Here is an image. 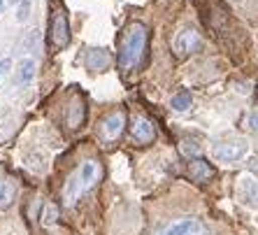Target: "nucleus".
<instances>
[{
	"label": "nucleus",
	"mask_w": 258,
	"mask_h": 235,
	"mask_svg": "<svg viewBox=\"0 0 258 235\" xmlns=\"http://www.w3.org/2000/svg\"><path fill=\"white\" fill-rule=\"evenodd\" d=\"M237 196L244 205L258 207V180H242L237 187Z\"/></svg>",
	"instance_id": "11"
},
{
	"label": "nucleus",
	"mask_w": 258,
	"mask_h": 235,
	"mask_svg": "<svg viewBox=\"0 0 258 235\" xmlns=\"http://www.w3.org/2000/svg\"><path fill=\"white\" fill-rule=\"evenodd\" d=\"M35 61L33 58H24L21 63H19L17 68V84H30L33 82V77H35Z\"/></svg>",
	"instance_id": "14"
},
{
	"label": "nucleus",
	"mask_w": 258,
	"mask_h": 235,
	"mask_svg": "<svg viewBox=\"0 0 258 235\" xmlns=\"http://www.w3.org/2000/svg\"><path fill=\"white\" fill-rule=\"evenodd\" d=\"M14 200H17V187H14L12 182L0 180V212L10 210Z\"/></svg>",
	"instance_id": "13"
},
{
	"label": "nucleus",
	"mask_w": 258,
	"mask_h": 235,
	"mask_svg": "<svg viewBox=\"0 0 258 235\" xmlns=\"http://www.w3.org/2000/svg\"><path fill=\"white\" fill-rule=\"evenodd\" d=\"M249 170H251L253 175H258V158H251V161H249Z\"/></svg>",
	"instance_id": "19"
},
{
	"label": "nucleus",
	"mask_w": 258,
	"mask_h": 235,
	"mask_svg": "<svg viewBox=\"0 0 258 235\" xmlns=\"http://www.w3.org/2000/svg\"><path fill=\"white\" fill-rule=\"evenodd\" d=\"M188 175H191L193 182H210L212 175H214V168H212L207 161H203V158H196V161L188 163Z\"/></svg>",
	"instance_id": "12"
},
{
	"label": "nucleus",
	"mask_w": 258,
	"mask_h": 235,
	"mask_svg": "<svg viewBox=\"0 0 258 235\" xmlns=\"http://www.w3.org/2000/svg\"><path fill=\"white\" fill-rule=\"evenodd\" d=\"M86 119V105L82 98H72L70 105H68V112H66V124L70 131H77V128H82V124H84Z\"/></svg>",
	"instance_id": "8"
},
{
	"label": "nucleus",
	"mask_w": 258,
	"mask_h": 235,
	"mask_svg": "<svg viewBox=\"0 0 258 235\" xmlns=\"http://www.w3.org/2000/svg\"><path fill=\"white\" fill-rule=\"evenodd\" d=\"M10 66H12V61H10V58H5V61H0V75L5 73V70H7V68H10Z\"/></svg>",
	"instance_id": "20"
},
{
	"label": "nucleus",
	"mask_w": 258,
	"mask_h": 235,
	"mask_svg": "<svg viewBox=\"0 0 258 235\" xmlns=\"http://www.w3.org/2000/svg\"><path fill=\"white\" fill-rule=\"evenodd\" d=\"M147 42H149V30L147 26L135 21L126 28L123 37H121V49H119V66L121 70H138L142 66L144 54H147Z\"/></svg>",
	"instance_id": "1"
},
{
	"label": "nucleus",
	"mask_w": 258,
	"mask_h": 235,
	"mask_svg": "<svg viewBox=\"0 0 258 235\" xmlns=\"http://www.w3.org/2000/svg\"><path fill=\"white\" fill-rule=\"evenodd\" d=\"M126 128V114L123 112H109L100 124V138L105 142H116Z\"/></svg>",
	"instance_id": "4"
},
{
	"label": "nucleus",
	"mask_w": 258,
	"mask_h": 235,
	"mask_svg": "<svg viewBox=\"0 0 258 235\" xmlns=\"http://www.w3.org/2000/svg\"><path fill=\"white\" fill-rule=\"evenodd\" d=\"M172 109H177V112H184V109L191 107V93L188 91H179L177 96H172Z\"/></svg>",
	"instance_id": "15"
},
{
	"label": "nucleus",
	"mask_w": 258,
	"mask_h": 235,
	"mask_svg": "<svg viewBox=\"0 0 258 235\" xmlns=\"http://www.w3.org/2000/svg\"><path fill=\"white\" fill-rule=\"evenodd\" d=\"M172 47L179 56H188V54H196L203 47V40H200V35L193 28H184L181 33H177Z\"/></svg>",
	"instance_id": "5"
},
{
	"label": "nucleus",
	"mask_w": 258,
	"mask_h": 235,
	"mask_svg": "<svg viewBox=\"0 0 258 235\" xmlns=\"http://www.w3.org/2000/svg\"><path fill=\"white\" fill-rule=\"evenodd\" d=\"M191 235H212V233H210L207 228H205V226H200V228H198V230H193Z\"/></svg>",
	"instance_id": "21"
},
{
	"label": "nucleus",
	"mask_w": 258,
	"mask_h": 235,
	"mask_svg": "<svg viewBox=\"0 0 258 235\" xmlns=\"http://www.w3.org/2000/svg\"><path fill=\"white\" fill-rule=\"evenodd\" d=\"M51 42H54L56 49L68 47L70 42V30H68V19L63 12H56L54 19H51Z\"/></svg>",
	"instance_id": "7"
},
{
	"label": "nucleus",
	"mask_w": 258,
	"mask_h": 235,
	"mask_svg": "<svg viewBox=\"0 0 258 235\" xmlns=\"http://www.w3.org/2000/svg\"><path fill=\"white\" fill-rule=\"evenodd\" d=\"M10 3H14V5H17V3H21V0H10Z\"/></svg>",
	"instance_id": "24"
},
{
	"label": "nucleus",
	"mask_w": 258,
	"mask_h": 235,
	"mask_svg": "<svg viewBox=\"0 0 258 235\" xmlns=\"http://www.w3.org/2000/svg\"><path fill=\"white\" fill-rule=\"evenodd\" d=\"M3 119H5V112H0V121H3Z\"/></svg>",
	"instance_id": "23"
},
{
	"label": "nucleus",
	"mask_w": 258,
	"mask_h": 235,
	"mask_svg": "<svg viewBox=\"0 0 258 235\" xmlns=\"http://www.w3.org/2000/svg\"><path fill=\"white\" fill-rule=\"evenodd\" d=\"M98 177H100V168L96 165V161L82 163V168L68 180L66 189H63V200H66V205H75L79 200V196L86 193L93 184H96Z\"/></svg>",
	"instance_id": "2"
},
{
	"label": "nucleus",
	"mask_w": 258,
	"mask_h": 235,
	"mask_svg": "<svg viewBox=\"0 0 258 235\" xmlns=\"http://www.w3.org/2000/svg\"><path fill=\"white\" fill-rule=\"evenodd\" d=\"M3 7H5V0H0V14H3Z\"/></svg>",
	"instance_id": "22"
},
{
	"label": "nucleus",
	"mask_w": 258,
	"mask_h": 235,
	"mask_svg": "<svg viewBox=\"0 0 258 235\" xmlns=\"http://www.w3.org/2000/svg\"><path fill=\"white\" fill-rule=\"evenodd\" d=\"M200 226H203V223H200L198 219L184 217V219H177V221H170L158 235H191L193 230H198Z\"/></svg>",
	"instance_id": "10"
},
{
	"label": "nucleus",
	"mask_w": 258,
	"mask_h": 235,
	"mask_svg": "<svg viewBox=\"0 0 258 235\" xmlns=\"http://www.w3.org/2000/svg\"><path fill=\"white\" fill-rule=\"evenodd\" d=\"M212 154L219 163H237L246 156V142L244 140H223L212 147Z\"/></svg>",
	"instance_id": "3"
},
{
	"label": "nucleus",
	"mask_w": 258,
	"mask_h": 235,
	"mask_svg": "<svg viewBox=\"0 0 258 235\" xmlns=\"http://www.w3.org/2000/svg\"><path fill=\"white\" fill-rule=\"evenodd\" d=\"M181 151L186 154V156H193V161L200 156V147L196 145V142H191V140H186V142H181Z\"/></svg>",
	"instance_id": "16"
},
{
	"label": "nucleus",
	"mask_w": 258,
	"mask_h": 235,
	"mask_svg": "<svg viewBox=\"0 0 258 235\" xmlns=\"http://www.w3.org/2000/svg\"><path fill=\"white\" fill-rule=\"evenodd\" d=\"M28 12H30V3H28V0L19 3V12H17V19H19V21H26V19H28Z\"/></svg>",
	"instance_id": "17"
},
{
	"label": "nucleus",
	"mask_w": 258,
	"mask_h": 235,
	"mask_svg": "<svg viewBox=\"0 0 258 235\" xmlns=\"http://www.w3.org/2000/svg\"><path fill=\"white\" fill-rule=\"evenodd\" d=\"M246 126L251 128L253 133H258V112H253V114H249V119H246Z\"/></svg>",
	"instance_id": "18"
},
{
	"label": "nucleus",
	"mask_w": 258,
	"mask_h": 235,
	"mask_svg": "<svg viewBox=\"0 0 258 235\" xmlns=\"http://www.w3.org/2000/svg\"><path fill=\"white\" fill-rule=\"evenodd\" d=\"M112 58H109L107 49H86V56H84V66L89 68L91 73H102L107 70Z\"/></svg>",
	"instance_id": "9"
},
{
	"label": "nucleus",
	"mask_w": 258,
	"mask_h": 235,
	"mask_svg": "<svg viewBox=\"0 0 258 235\" xmlns=\"http://www.w3.org/2000/svg\"><path fill=\"white\" fill-rule=\"evenodd\" d=\"M131 138H133V142H138V145H149V142L156 140V126H154L147 116H138L131 126Z\"/></svg>",
	"instance_id": "6"
}]
</instances>
